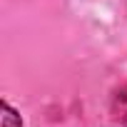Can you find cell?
<instances>
[{
    "label": "cell",
    "instance_id": "cell-1",
    "mask_svg": "<svg viewBox=\"0 0 127 127\" xmlns=\"http://www.w3.org/2000/svg\"><path fill=\"white\" fill-rule=\"evenodd\" d=\"M3 112H5V115H3V127H20V125H23V122H20V115H18L8 102H3Z\"/></svg>",
    "mask_w": 127,
    "mask_h": 127
},
{
    "label": "cell",
    "instance_id": "cell-2",
    "mask_svg": "<svg viewBox=\"0 0 127 127\" xmlns=\"http://www.w3.org/2000/svg\"><path fill=\"white\" fill-rule=\"evenodd\" d=\"M112 110H115V117H120V120H125V122H127V105H125L122 100H117V97H115Z\"/></svg>",
    "mask_w": 127,
    "mask_h": 127
}]
</instances>
